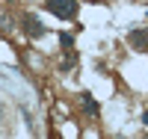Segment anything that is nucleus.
<instances>
[{
    "label": "nucleus",
    "instance_id": "f257e3e1",
    "mask_svg": "<svg viewBox=\"0 0 148 139\" xmlns=\"http://www.w3.org/2000/svg\"><path fill=\"white\" fill-rule=\"evenodd\" d=\"M45 9L53 12L56 18H74L77 15V0H47Z\"/></svg>",
    "mask_w": 148,
    "mask_h": 139
},
{
    "label": "nucleus",
    "instance_id": "f03ea898",
    "mask_svg": "<svg viewBox=\"0 0 148 139\" xmlns=\"http://www.w3.org/2000/svg\"><path fill=\"white\" fill-rule=\"evenodd\" d=\"M24 24H27V33H30V36H42V33H45L42 21H39V18H33V15H24Z\"/></svg>",
    "mask_w": 148,
    "mask_h": 139
},
{
    "label": "nucleus",
    "instance_id": "7ed1b4c3",
    "mask_svg": "<svg viewBox=\"0 0 148 139\" xmlns=\"http://www.w3.org/2000/svg\"><path fill=\"white\" fill-rule=\"evenodd\" d=\"M130 45H136V47H148V33H130Z\"/></svg>",
    "mask_w": 148,
    "mask_h": 139
},
{
    "label": "nucleus",
    "instance_id": "20e7f679",
    "mask_svg": "<svg viewBox=\"0 0 148 139\" xmlns=\"http://www.w3.org/2000/svg\"><path fill=\"white\" fill-rule=\"evenodd\" d=\"M83 107H86V112H92V116L98 112V104H95V98H92V95H83Z\"/></svg>",
    "mask_w": 148,
    "mask_h": 139
}]
</instances>
